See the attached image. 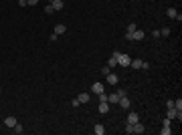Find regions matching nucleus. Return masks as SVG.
Here are the masks:
<instances>
[{
  "label": "nucleus",
  "instance_id": "423d86ee",
  "mask_svg": "<svg viewBox=\"0 0 182 135\" xmlns=\"http://www.w3.org/2000/svg\"><path fill=\"white\" fill-rule=\"evenodd\" d=\"M103 83H93V85H91V93H93V95H99V93H103Z\"/></svg>",
  "mask_w": 182,
  "mask_h": 135
},
{
  "label": "nucleus",
  "instance_id": "a211bd4d",
  "mask_svg": "<svg viewBox=\"0 0 182 135\" xmlns=\"http://www.w3.org/2000/svg\"><path fill=\"white\" fill-rule=\"evenodd\" d=\"M107 67H109V69H115V67H117V58H115V56H109V61H107Z\"/></svg>",
  "mask_w": 182,
  "mask_h": 135
},
{
  "label": "nucleus",
  "instance_id": "412c9836",
  "mask_svg": "<svg viewBox=\"0 0 182 135\" xmlns=\"http://www.w3.org/2000/svg\"><path fill=\"white\" fill-rule=\"evenodd\" d=\"M125 133H127V135H132V133H134V125H132V123H127V125H125Z\"/></svg>",
  "mask_w": 182,
  "mask_h": 135
},
{
  "label": "nucleus",
  "instance_id": "f257e3e1",
  "mask_svg": "<svg viewBox=\"0 0 182 135\" xmlns=\"http://www.w3.org/2000/svg\"><path fill=\"white\" fill-rule=\"evenodd\" d=\"M166 117H168V119H178V121H180L182 119V111H176V107H168V111H166Z\"/></svg>",
  "mask_w": 182,
  "mask_h": 135
},
{
  "label": "nucleus",
  "instance_id": "bb28decb",
  "mask_svg": "<svg viewBox=\"0 0 182 135\" xmlns=\"http://www.w3.org/2000/svg\"><path fill=\"white\" fill-rule=\"evenodd\" d=\"M136 28H138L136 24H134V22H130V26H127V32H134V30H136Z\"/></svg>",
  "mask_w": 182,
  "mask_h": 135
},
{
  "label": "nucleus",
  "instance_id": "9d476101",
  "mask_svg": "<svg viewBox=\"0 0 182 135\" xmlns=\"http://www.w3.org/2000/svg\"><path fill=\"white\" fill-rule=\"evenodd\" d=\"M130 67H132V69H142V67H144V61H142V58H132Z\"/></svg>",
  "mask_w": 182,
  "mask_h": 135
},
{
  "label": "nucleus",
  "instance_id": "2eb2a0df",
  "mask_svg": "<svg viewBox=\"0 0 182 135\" xmlns=\"http://www.w3.org/2000/svg\"><path fill=\"white\" fill-rule=\"evenodd\" d=\"M93 133H95V135H103V133H105V127H103L101 123H97L95 127H93Z\"/></svg>",
  "mask_w": 182,
  "mask_h": 135
},
{
  "label": "nucleus",
  "instance_id": "5701e85b",
  "mask_svg": "<svg viewBox=\"0 0 182 135\" xmlns=\"http://www.w3.org/2000/svg\"><path fill=\"white\" fill-rule=\"evenodd\" d=\"M97 97H99V103H103V101H107V95H105V91H103V93H99V95H97Z\"/></svg>",
  "mask_w": 182,
  "mask_h": 135
},
{
  "label": "nucleus",
  "instance_id": "b1692460",
  "mask_svg": "<svg viewBox=\"0 0 182 135\" xmlns=\"http://www.w3.org/2000/svg\"><path fill=\"white\" fill-rule=\"evenodd\" d=\"M45 12H47V14H53V12H55V8H53L51 4H47V6H45Z\"/></svg>",
  "mask_w": 182,
  "mask_h": 135
},
{
  "label": "nucleus",
  "instance_id": "dca6fc26",
  "mask_svg": "<svg viewBox=\"0 0 182 135\" xmlns=\"http://www.w3.org/2000/svg\"><path fill=\"white\" fill-rule=\"evenodd\" d=\"M144 131H146V127L140 123V121H138V123H134V133H144Z\"/></svg>",
  "mask_w": 182,
  "mask_h": 135
},
{
  "label": "nucleus",
  "instance_id": "a878e982",
  "mask_svg": "<svg viewBox=\"0 0 182 135\" xmlns=\"http://www.w3.org/2000/svg\"><path fill=\"white\" fill-rule=\"evenodd\" d=\"M115 93H117L119 97H125V95H127V91H125V89H117V91H115Z\"/></svg>",
  "mask_w": 182,
  "mask_h": 135
},
{
  "label": "nucleus",
  "instance_id": "4468645a",
  "mask_svg": "<svg viewBox=\"0 0 182 135\" xmlns=\"http://www.w3.org/2000/svg\"><path fill=\"white\" fill-rule=\"evenodd\" d=\"M138 121H140V115H138V113H130V115H127V123H138Z\"/></svg>",
  "mask_w": 182,
  "mask_h": 135
},
{
  "label": "nucleus",
  "instance_id": "ddd939ff",
  "mask_svg": "<svg viewBox=\"0 0 182 135\" xmlns=\"http://www.w3.org/2000/svg\"><path fill=\"white\" fill-rule=\"evenodd\" d=\"M18 123V121H16V117H6V119H4V125H6V127H14V125Z\"/></svg>",
  "mask_w": 182,
  "mask_h": 135
},
{
  "label": "nucleus",
  "instance_id": "6e6552de",
  "mask_svg": "<svg viewBox=\"0 0 182 135\" xmlns=\"http://www.w3.org/2000/svg\"><path fill=\"white\" fill-rule=\"evenodd\" d=\"M109 107H111L109 103H107V101H103V103H99V107H97V111L101 113V115H105V113H109Z\"/></svg>",
  "mask_w": 182,
  "mask_h": 135
},
{
  "label": "nucleus",
  "instance_id": "f3484780",
  "mask_svg": "<svg viewBox=\"0 0 182 135\" xmlns=\"http://www.w3.org/2000/svg\"><path fill=\"white\" fill-rule=\"evenodd\" d=\"M77 99H79V103H87V101L91 99V95H89V93H81Z\"/></svg>",
  "mask_w": 182,
  "mask_h": 135
},
{
  "label": "nucleus",
  "instance_id": "7ed1b4c3",
  "mask_svg": "<svg viewBox=\"0 0 182 135\" xmlns=\"http://www.w3.org/2000/svg\"><path fill=\"white\" fill-rule=\"evenodd\" d=\"M166 16H168V18H172V20H178V22L182 20V16L176 12V8H168V10H166Z\"/></svg>",
  "mask_w": 182,
  "mask_h": 135
},
{
  "label": "nucleus",
  "instance_id": "6ab92c4d",
  "mask_svg": "<svg viewBox=\"0 0 182 135\" xmlns=\"http://www.w3.org/2000/svg\"><path fill=\"white\" fill-rule=\"evenodd\" d=\"M174 107H176V111H182V99H180V97L174 101Z\"/></svg>",
  "mask_w": 182,
  "mask_h": 135
},
{
  "label": "nucleus",
  "instance_id": "20e7f679",
  "mask_svg": "<svg viewBox=\"0 0 182 135\" xmlns=\"http://www.w3.org/2000/svg\"><path fill=\"white\" fill-rule=\"evenodd\" d=\"M105 81H107L109 85H117V83H119V77H117L115 73H107V75H105Z\"/></svg>",
  "mask_w": 182,
  "mask_h": 135
},
{
  "label": "nucleus",
  "instance_id": "393cba45",
  "mask_svg": "<svg viewBox=\"0 0 182 135\" xmlns=\"http://www.w3.org/2000/svg\"><path fill=\"white\" fill-rule=\"evenodd\" d=\"M107 73H111V69H109V67H107V65H105V67L101 69V75H103V77H105V75H107Z\"/></svg>",
  "mask_w": 182,
  "mask_h": 135
},
{
  "label": "nucleus",
  "instance_id": "c85d7f7f",
  "mask_svg": "<svg viewBox=\"0 0 182 135\" xmlns=\"http://www.w3.org/2000/svg\"><path fill=\"white\" fill-rule=\"evenodd\" d=\"M71 105H73V107H79L81 103H79V99H73V101H71Z\"/></svg>",
  "mask_w": 182,
  "mask_h": 135
},
{
  "label": "nucleus",
  "instance_id": "1a4fd4ad",
  "mask_svg": "<svg viewBox=\"0 0 182 135\" xmlns=\"http://www.w3.org/2000/svg\"><path fill=\"white\" fill-rule=\"evenodd\" d=\"M144 36H146V32H144V30H134V32H132V40H142V38H144Z\"/></svg>",
  "mask_w": 182,
  "mask_h": 135
},
{
  "label": "nucleus",
  "instance_id": "f03ea898",
  "mask_svg": "<svg viewBox=\"0 0 182 135\" xmlns=\"http://www.w3.org/2000/svg\"><path fill=\"white\" fill-rule=\"evenodd\" d=\"M130 63H132V58L124 53H119L117 55V67H130Z\"/></svg>",
  "mask_w": 182,
  "mask_h": 135
},
{
  "label": "nucleus",
  "instance_id": "cd10ccee",
  "mask_svg": "<svg viewBox=\"0 0 182 135\" xmlns=\"http://www.w3.org/2000/svg\"><path fill=\"white\" fill-rule=\"evenodd\" d=\"M39 4V0H26V6H36Z\"/></svg>",
  "mask_w": 182,
  "mask_h": 135
},
{
  "label": "nucleus",
  "instance_id": "9b49d317",
  "mask_svg": "<svg viewBox=\"0 0 182 135\" xmlns=\"http://www.w3.org/2000/svg\"><path fill=\"white\" fill-rule=\"evenodd\" d=\"M117 101H119V95H117V93L107 95V103H109V105H117Z\"/></svg>",
  "mask_w": 182,
  "mask_h": 135
},
{
  "label": "nucleus",
  "instance_id": "0eeeda50",
  "mask_svg": "<svg viewBox=\"0 0 182 135\" xmlns=\"http://www.w3.org/2000/svg\"><path fill=\"white\" fill-rule=\"evenodd\" d=\"M117 105H119L122 109H130V105H132V101H130V97H119V101H117Z\"/></svg>",
  "mask_w": 182,
  "mask_h": 135
},
{
  "label": "nucleus",
  "instance_id": "39448f33",
  "mask_svg": "<svg viewBox=\"0 0 182 135\" xmlns=\"http://www.w3.org/2000/svg\"><path fill=\"white\" fill-rule=\"evenodd\" d=\"M49 4L55 8V12L57 10H63V6H65V0H49Z\"/></svg>",
  "mask_w": 182,
  "mask_h": 135
},
{
  "label": "nucleus",
  "instance_id": "c756f323",
  "mask_svg": "<svg viewBox=\"0 0 182 135\" xmlns=\"http://www.w3.org/2000/svg\"><path fill=\"white\" fill-rule=\"evenodd\" d=\"M18 6H26V0H18Z\"/></svg>",
  "mask_w": 182,
  "mask_h": 135
},
{
  "label": "nucleus",
  "instance_id": "7c9ffc66",
  "mask_svg": "<svg viewBox=\"0 0 182 135\" xmlns=\"http://www.w3.org/2000/svg\"><path fill=\"white\" fill-rule=\"evenodd\" d=\"M0 93H2V89H0Z\"/></svg>",
  "mask_w": 182,
  "mask_h": 135
},
{
  "label": "nucleus",
  "instance_id": "aec40b11",
  "mask_svg": "<svg viewBox=\"0 0 182 135\" xmlns=\"http://www.w3.org/2000/svg\"><path fill=\"white\" fill-rule=\"evenodd\" d=\"M12 131H14V133H23L24 129H23V125H20V123H16L14 127H12Z\"/></svg>",
  "mask_w": 182,
  "mask_h": 135
},
{
  "label": "nucleus",
  "instance_id": "f8f14e48",
  "mask_svg": "<svg viewBox=\"0 0 182 135\" xmlns=\"http://www.w3.org/2000/svg\"><path fill=\"white\" fill-rule=\"evenodd\" d=\"M53 32L57 34V36H59V34H65V32H67V26H65V24H57Z\"/></svg>",
  "mask_w": 182,
  "mask_h": 135
},
{
  "label": "nucleus",
  "instance_id": "4be33fe9",
  "mask_svg": "<svg viewBox=\"0 0 182 135\" xmlns=\"http://www.w3.org/2000/svg\"><path fill=\"white\" fill-rule=\"evenodd\" d=\"M168 34H170V28H168V26H164V28L160 30V36H168Z\"/></svg>",
  "mask_w": 182,
  "mask_h": 135
}]
</instances>
